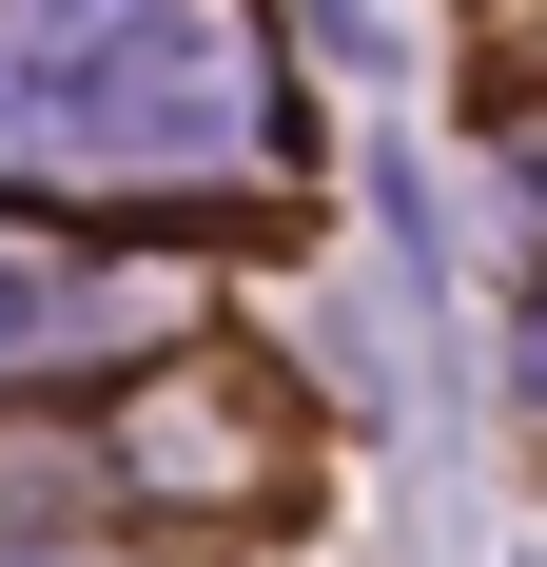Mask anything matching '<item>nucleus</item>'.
<instances>
[{"instance_id":"1","label":"nucleus","mask_w":547,"mask_h":567,"mask_svg":"<svg viewBox=\"0 0 547 567\" xmlns=\"http://www.w3.org/2000/svg\"><path fill=\"white\" fill-rule=\"evenodd\" d=\"M274 59L235 0H0V176H235Z\"/></svg>"},{"instance_id":"2","label":"nucleus","mask_w":547,"mask_h":567,"mask_svg":"<svg viewBox=\"0 0 547 567\" xmlns=\"http://www.w3.org/2000/svg\"><path fill=\"white\" fill-rule=\"evenodd\" d=\"M79 333H117V293H99V275H59V255H20V235H0V372H40V352H79Z\"/></svg>"}]
</instances>
